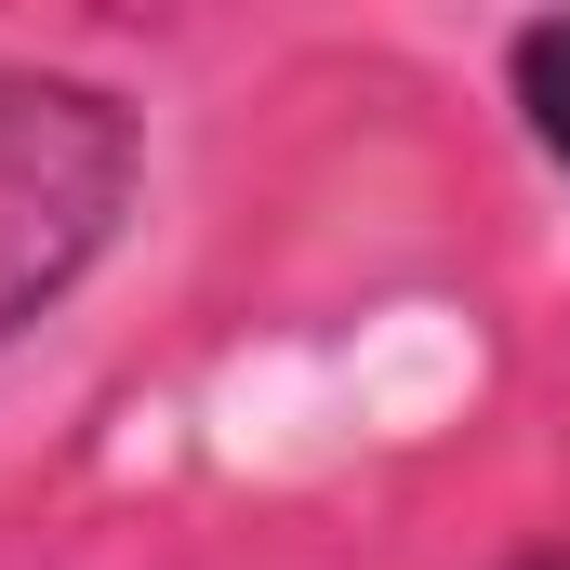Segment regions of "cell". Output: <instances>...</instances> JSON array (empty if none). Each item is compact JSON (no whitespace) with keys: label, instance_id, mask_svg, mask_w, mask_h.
<instances>
[{"label":"cell","instance_id":"6da1fadb","mask_svg":"<svg viewBox=\"0 0 570 570\" xmlns=\"http://www.w3.org/2000/svg\"><path fill=\"white\" fill-rule=\"evenodd\" d=\"M134 199H146V107L80 67L0 53V358L120 253Z\"/></svg>","mask_w":570,"mask_h":570},{"label":"cell","instance_id":"7a4b0ae2","mask_svg":"<svg viewBox=\"0 0 570 570\" xmlns=\"http://www.w3.org/2000/svg\"><path fill=\"white\" fill-rule=\"evenodd\" d=\"M504 107L544 173H570V13H518L504 27Z\"/></svg>","mask_w":570,"mask_h":570},{"label":"cell","instance_id":"3957f363","mask_svg":"<svg viewBox=\"0 0 570 570\" xmlns=\"http://www.w3.org/2000/svg\"><path fill=\"white\" fill-rule=\"evenodd\" d=\"M504 570H570V531H544V544H518Z\"/></svg>","mask_w":570,"mask_h":570}]
</instances>
